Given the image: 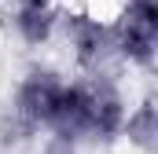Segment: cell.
I'll return each mask as SVG.
<instances>
[{"label": "cell", "mask_w": 158, "mask_h": 154, "mask_svg": "<svg viewBox=\"0 0 158 154\" xmlns=\"http://www.w3.org/2000/svg\"><path fill=\"white\" fill-rule=\"evenodd\" d=\"M63 74L52 70V66H33L19 77L15 84V99H11V114L19 117L26 128H44L48 117L59 103V92H63Z\"/></svg>", "instance_id": "obj_1"}, {"label": "cell", "mask_w": 158, "mask_h": 154, "mask_svg": "<svg viewBox=\"0 0 158 154\" xmlns=\"http://www.w3.org/2000/svg\"><path fill=\"white\" fill-rule=\"evenodd\" d=\"M118 140L132 154H155V143H158V114H155V103H151V99H140V103L129 110Z\"/></svg>", "instance_id": "obj_2"}]
</instances>
